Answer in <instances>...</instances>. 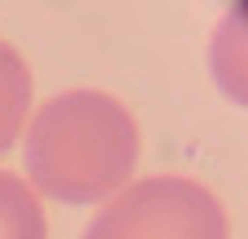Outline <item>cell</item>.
Returning a JSON list of instances; mask_svg holds the SVG:
<instances>
[{
  "label": "cell",
  "instance_id": "obj_1",
  "mask_svg": "<svg viewBox=\"0 0 248 239\" xmlns=\"http://www.w3.org/2000/svg\"><path fill=\"white\" fill-rule=\"evenodd\" d=\"M140 126L109 91H61L26 126V174L61 205H100L131 183Z\"/></svg>",
  "mask_w": 248,
  "mask_h": 239
},
{
  "label": "cell",
  "instance_id": "obj_2",
  "mask_svg": "<svg viewBox=\"0 0 248 239\" xmlns=\"http://www.w3.org/2000/svg\"><path fill=\"white\" fill-rule=\"evenodd\" d=\"M83 239H227V213L196 179L153 174L109 196Z\"/></svg>",
  "mask_w": 248,
  "mask_h": 239
},
{
  "label": "cell",
  "instance_id": "obj_3",
  "mask_svg": "<svg viewBox=\"0 0 248 239\" xmlns=\"http://www.w3.org/2000/svg\"><path fill=\"white\" fill-rule=\"evenodd\" d=\"M209 70H214V83L248 109V0H240L218 26H214V39H209Z\"/></svg>",
  "mask_w": 248,
  "mask_h": 239
},
{
  "label": "cell",
  "instance_id": "obj_4",
  "mask_svg": "<svg viewBox=\"0 0 248 239\" xmlns=\"http://www.w3.org/2000/svg\"><path fill=\"white\" fill-rule=\"evenodd\" d=\"M31 118V70L13 44L0 39V157L13 148Z\"/></svg>",
  "mask_w": 248,
  "mask_h": 239
},
{
  "label": "cell",
  "instance_id": "obj_5",
  "mask_svg": "<svg viewBox=\"0 0 248 239\" xmlns=\"http://www.w3.org/2000/svg\"><path fill=\"white\" fill-rule=\"evenodd\" d=\"M0 239H48V222L35 187L0 170Z\"/></svg>",
  "mask_w": 248,
  "mask_h": 239
}]
</instances>
